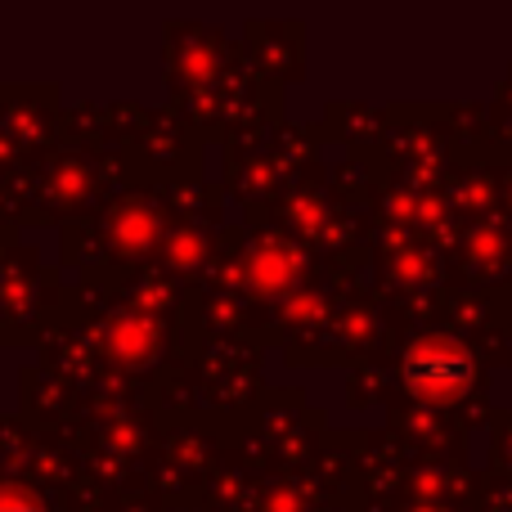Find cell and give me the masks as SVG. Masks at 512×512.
Segmentation results:
<instances>
[{
	"label": "cell",
	"instance_id": "2",
	"mask_svg": "<svg viewBox=\"0 0 512 512\" xmlns=\"http://www.w3.org/2000/svg\"><path fill=\"white\" fill-rule=\"evenodd\" d=\"M117 342H126V346H131V351H135V355H144V351H149V342H153V337H149V328L122 324V328H117Z\"/></svg>",
	"mask_w": 512,
	"mask_h": 512
},
{
	"label": "cell",
	"instance_id": "1",
	"mask_svg": "<svg viewBox=\"0 0 512 512\" xmlns=\"http://www.w3.org/2000/svg\"><path fill=\"white\" fill-rule=\"evenodd\" d=\"M405 387L423 400H454L472 387V360L463 346L445 342V337H427V342L409 346L405 355Z\"/></svg>",
	"mask_w": 512,
	"mask_h": 512
},
{
	"label": "cell",
	"instance_id": "3",
	"mask_svg": "<svg viewBox=\"0 0 512 512\" xmlns=\"http://www.w3.org/2000/svg\"><path fill=\"white\" fill-rule=\"evenodd\" d=\"M0 512H41V508L27 495H0Z\"/></svg>",
	"mask_w": 512,
	"mask_h": 512
}]
</instances>
